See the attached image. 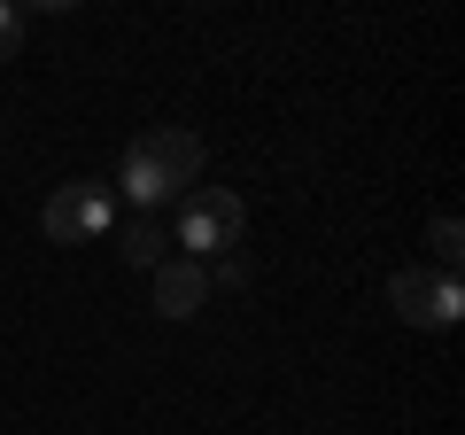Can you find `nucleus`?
I'll use <instances>...</instances> for the list:
<instances>
[{
  "label": "nucleus",
  "instance_id": "1",
  "mask_svg": "<svg viewBox=\"0 0 465 435\" xmlns=\"http://www.w3.org/2000/svg\"><path fill=\"white\" fill-rule=\"evenodd\" d=\"M241 226H249V210H241L232 187H194V195L179 202V226H171V234H179L186 265H217V257H232Z\"/></svg>",
  "mask_w": 465,
  "mask_h": 435
},
{
  "label": "nucleus",
  "instance_id": "2",
  "mask_svg": "<svg viewBox=\"0 0 465 435\" xmlns=\"http://www.w3.org/2000/svg\"><path fill=\"white\" fill-rule=\"evenodd\" d=\"M39 226H47V241H101L116 226V187H101V179L54 187L47 210H39Z\"/></svg>",
  "mask_w": 465,
  "mask_h": 435
},
{
  "label": "nucleus",
  "instance_id": "3",
  "mask_svg": "<svg viewBox=\"0 0 465 435\" xmlns=\"http://www.w3.org/2000/svg\"><path fill=\"white\" fill-rule=\"evenodd\" d=\"M133 148L148 156V164L163 171L171 187H194V179H202V140L186 133V125H155V133H140Z\"/></svg>",
  "mask_w": 465,
  "mask_h": 435
},
{
  "label": "nucleus",
  "instance_id": "4",
  "mask_svg": "<svg viewBox=\"0 0 465 435\" xmlns=\"http://www.w3.org/2000/svg\"><path fill=\"white\" fill-rule=\"evenodd\" d=\"M202 303H210V272H202V265H186V257H163V265H155V311L194 319Z\"/></svg>",
  "mask_w": 465,
  "mask_h": 435
},
{
  "label": "nucleus",
  "instance_id": "5",
  "mask_svg": "<svg viewBox=\"0 0 465 435\" xmlns=\"http://www.w3.org/2000/svg\"><path fill=\"white\" fill-rule=\"evenodd\" d=\"M116 195L140 202V218H155V210L171 202V179H163V171H155L140 148H124V164H116Z\"/></svg>",
  "mask_w": 465,
  "mask_h": 435
},
{
  "label": "nucleus",
  "instance_id": "6",
  "mask_svg": "<svg viewBox=\"0 0 465 435\" xmlns=\"http://www.w3.org/2000/svg\"><path fill=\"white\" fill-rule=\"evenodd\" d=\"M116 257H124L133 272H155L171 257V226H163V218H133V226H116Z\"/></svg>",
  "mask_w": 465,
  "mask_h": 435
},
{
  "label": "nucleus",
  "instance_id": "7",
  "mask_svg": "<svg viewBox=\"0 0 465 435\" xmlns=\"http://www.w3.org/2000/svg\"><path fill=\"white\" fill-rule=\"evenodd\" d=\"M434 265H442V272H458V257H465V226H458V218H434Z\"/></svg>",
  "mask_w": 465,
  "mask_h": 435
},
{
  "label": "nucleus",
  "instance_id": "8",
  "mask_svg": "<svg viewBox=\"0 0 465 435\" xmlns=\"http://www.w3.org/2000/svg\"><path fill=\"white\" fill-rule=\"evenodd\" d=\"M16 47H24V8L0 0V63H16Z\"/></svg>",
  "mask_w": 465,
  "mask_h": 435
},
{
  "label": "nucleus",
  "instance_id": "9",
  "mask_svg": "<svg viewBox=\"0 0 465 435\" xmlns=\"http://www.w3.org/2000/svg\"><path fill=\"white\" fill-rule=\"evenodd\" d=\"M202 272H210V288H241V280H249L241 257H217V265H202Z\"/></svg>",
  "mask_w": 465,
  "mask_h": 435
}]
</instances>
